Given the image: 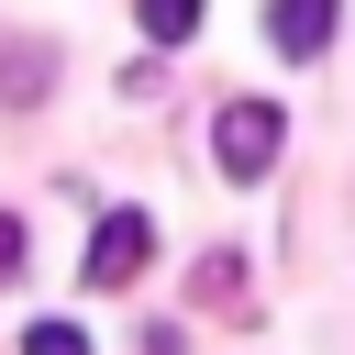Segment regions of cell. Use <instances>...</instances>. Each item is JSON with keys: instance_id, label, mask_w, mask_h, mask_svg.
I'll return each mask as SVG.
<instances>
[{"instance_id": "6da1fadb", "label": "cell", "mask_w": 355, "mask_h": 355, "mask_svg": "<svg viewBox=\"0 0 355 355\" xmlns=\"http://www.w3.org/2000/svg\"><path fill=\"white\" fill-rule=\"evenodd\" d=\"M277 144H288V111H277V100H222V122H211L222 178H266V166H277Z\"/></svg>"}, {"instance_id": "7a4b0ae2", "label": "cell", "mask_w": 355, "mask_h": 355, "mask_svg": "<svg viewBox=\"0 0 355 355\" xmlns=\"http://www.w3.org/2000/svg\"><path fill=\"white\" fill-rule=\"evenodd\" d=\"M144 266H155V222H144V211H100V233H89L78 277H89V288H133Z\"/></svg>"}, {"instance_id": "3957f363", "label": "cell", "mask_w": 355, "mask_h": 355, "mask_svg": "<svg viewBox=\"0 0 355 355\" xmlns=\"http://www.w3.org/2000/svg\"><path fill=\"white\" fill-rule=\"evenodd\" d=\"M333 22H344V0H266V44L277 55H322Z\"/></svg>"}, {"instance_id": "277c9868", "label": "cell", "mask_w": 355, "mask_h": 355, "mask_svg": "<svg viewBox=\"0 0 355 355\" xmlns=\"http://www.w3.org/2000/svg\"><path fill=\"white\" fill-rule=\"evenodd\" d=\"M211 0H144V44H189Z\"/></svg>"}, {"instance_id": "5b68a950", "label": "cell", "mask_w": 355, "mask_h": 355, "mask_svg": "<svg viewBox=\"0 0 355 355\" xmlns=\"http://www.w3.org/2000/svg\"><path fill=\"white\" fill-rule=\"evenodd\" d=\"M44 67H55L44 44H11V55H0V100H33V89H44Z\"/></svg>"}, {"instance_id": "8992f818", "label": "cell", "mask_w": 355, "mask_h": 355, "mask_svg": "<svg viewBox=\"0 0 355 355\" xmlns=\"http://www.w3.org/2000/svg\"><path fill=\"white\" fill-rule=\"evenodd\" d=\"M22 355H89V333L67 311H44V322H22Z\"/></svg>"}, {"instance_id": "52a82bcc", "label": "cell", "mask_w": 355, "mask_h": 355, "mask_svg": "<svg viewBox=\"0 0 355 355\" xmlns=\"http://www.w3.org/2000/svg\"><path fill=\"white\" fill-rule=\"evenodd\" d=\"M200 300H211V311H233V300H244V266H233V255H211V266H200Z\"/></svg>"}, {"instance_id": "ba28073f", "label": "cell", "mask_w": 355, "mask_h": 355, "mask_svg": "<svg viewBox=\"0 0 355 355\" xmlns=\"http://www.w3.org/2000/svg\"><path fill=\"white\" fill-rule=\"evenodd\" d=\"M11 277H22V222L0 211V288H11Z\"/></svg>"}]
</instances>
